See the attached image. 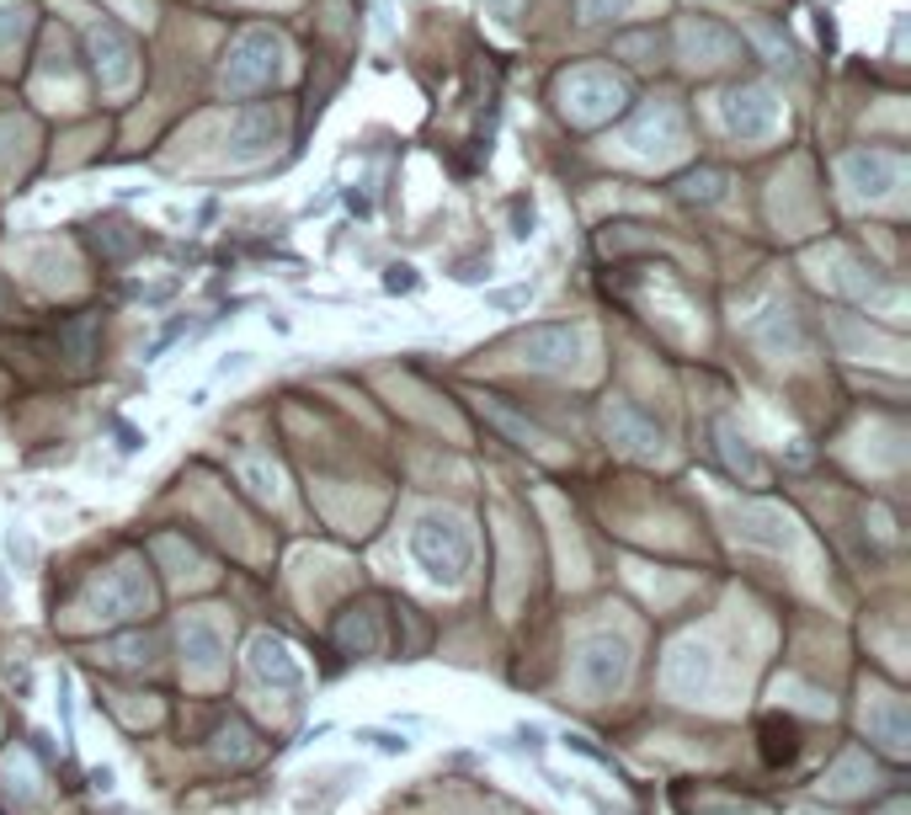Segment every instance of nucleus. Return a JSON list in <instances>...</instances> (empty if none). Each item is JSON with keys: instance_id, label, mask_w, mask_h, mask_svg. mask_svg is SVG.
<instances>
[{"instance_id": "f257e3e1", "label": "nucleus", "mask_w": 911, "mask_h": 815, "mask_svg": "<svg viewBox=\"0 0 911 815\" xmlns=\"http://www.w3.org/2000/svg\"><path fill=\"white\" fill-rule=\"evenodd\" d=\"M411 560L432 575V581L454 586V581H464V571L475 566V538H469V528H464L458 517H448V512H427V517H416V528H411Z\"/></svg>"}, {"instance_id": "f03ea898", "label": "nucleus", "mask_w": 911, "mask_h": 815, "mask_svg": "<svg viewBox=\"0 0 911 815\" xmlns=\"http://www.w3.org/2000/svg\"><path fill=\"white\" fill-rule=\"evenodd\" d=\"M629 666H634V655H629V640H623V634H586L576 645L571 677H576L581 698L603 703V698H614L623 683H629Z\"/></svg>"}, {"instance_id": "7ed1b4c3", "label": "nucleus", "mask_w": 911, "mask_h": 815, "mask_svg": "<svg viewBox=\"0 0 911 815\" xmlns=\"http://www.w3.org/2000/svg\"><path fill=\"white\" fill-rule=\"evenodd\" d=\"M278 54H283V43L272 38V33H246V38L230 48L224 85H230V91H256V85H267L278 75Z\"/></svg>"}, {"instance_id": "20e7f679", "label": "nucleus", "mask_w": 911, "mask_h": 815, "mask_svg": "<svg viewBox=\"0 0 911 815\" xmlns=\"http://www.w3.org/2000/svg\"><path fill=\"white\" fill-rule=\"evenodd\" d=\"M246 661H250V677H256L261 688H278V694H299V688H304V666H299V655H293L278 634H256Z\"/></svg>"}, {"instance_id": "39448f33", "label": "nucleus", "mask_w": 911, "mask_h": 815, "mask_svg": "<svg viewBox=\"0 0 911 815\" xmlns=\"http://www.w3.org/2000/svg\"><path fill=\"white\" fill-rule=\"evenodd\" d=\"M666 694L677 698H704L714 688V651L704 640H682L677 651L666 655Z\"/></svg>"}, {"instance_id": "423d86ee", "label": "nucleus", "mask_w": 911, "mask_h": 815, "mask_svg": "<svg viewBox=\"0 0 911 815\" xmlns=\"http://www.w3.org/2000/svg\"><path fill=\"white\" fill-rule=\"evenodd\" d=\"M725 123H731V133H741V139H762V133L779 123L773 91H768V85H736V91L725 96Z\"/></svg>"}, {"instance_id": "0eeeda50", "label": "nucleus", "mask_w": 911, "mask_h": 815, "mask_svg": "<svg viewBox=\"0 0 911 815\" xmlns=\"http://www.w3.org/2000/svg\"><path fill=\"white\" fill-rule=\"evenodd\" d=\"M517 352H523V363L534 368H571L581 352V330L571 326H534L517 336Z\"/></svg>"}, {"instance_id": "6e6552de", "label": "nucleus", "mask_w": 911, "mask_h": 815, "mask_svg": "<svg viewBox=\"0 0 911 815\" xmlns=\"http://www.w3.org/2000/svg\"><path fill=\"white\" fill-rule=\"evenodd\" d=\"M619 102H623V85L603 81V75H576V81L565 85V113L576 123L608 118V113H619Z\"/></svg>"}, {"instance_id": "1a4fd4ad", "label": "nucleus", "mask_w": 911, "mask_h": 815, "mask_svg": "<svg viewBox=\"0 0 911 815\" xmlns=\"http://www.w3.org/2000/svg\"><path fill=\"white\" fill-rule=\"evenodd\" d=\"M150 581L133 571V566H124V571L107 575V586L96 592V613L102 618H128V613H150Z\"/></svg>"}, {"instance_id": "9d476101", "label": "nucleus", "mask_w": 911, "mask_h": 815, "mask_svg": "<svg viewBox=\"0 0 911 815\" xmlns=\"http://www.w3.org/2000/svg\"><path fill=\"white\" fill-rule=\"evenodd\" d=\"M842 176H848V187L859 193V198H879V193H890L896 182H901V161L896 155H879V150H859V155H848L842 161Z\"/></svg>"}, {"instance_id": "9b49d317", "label": "nucleus", "mask_w": 911, "mask_h": 815, "mask_svg": "<svg viewBox=\"0 0 911 815\" xmlns=\"http://www.w3.org/2000/svg\"><path fill=\"white\" fill-rule=\"evenodd\" d=\"M182 655L198 677H213L224 666V629L213 618H187L182 624Z\"/></svg>"}, {"instance_id": "f8f14e48", "label": "nucleus", "mask_w": 911, "mask_h": 815, "mask_svg": "<svg viewBox=\"0 0 911 815\" xmlns=\"http://www.w3.org/2000/svg\"><path fill=\"white\" fill-rule=\"evenodd\" d=\"M736 533L746 544H762V549H789L794 544V528L779 507H741L736 512Z\"/></svg>"}, {"instance_id": "ddd939ff", "label": "nucleus", "mask_w": 911, "mask_h": 815, "mask_svg": "<svg viewBox=\"0 0 911 815\" xmlns=\"http://www.w3.org/2000/svg\"><path fill=\"white\" fill-rule=\"evenodd\" d=\"M91 54H96V75L107 85H124L133 75V48L118 27H91Z\"/></svg>"}, {"instance_id": "4468645a", "label": "nucleus", "mask_w": 911, "mask_h": 815, "mask_svg": "<svg viewBox=\"0 0 911 815\" xmlns=\"http://www.w3.org/2000/svg\"><path fill=\"white\" fill-rule=\"evenodd\" d=\"M864 731L890 752V757H907L911 752V735H907V709H901V698H885V703H874L869 714H864Z\"/></svg>"}, {"instance_id": "2eb2a0df", "label": "nucleus", "mask_w": 911, "mask_h": 815, "mask_svg": "<svg viewBox=\"0 0 911 815\" xmlns=\"http://www.w3.org/2000/svg\"><path fill=\"white\" fill-rule=\"evenodd\" d=\"M608 438L623 443L629 453H656L662 449V427H651L645 416H634L629 406H608Z\"/></svg>"}, {"instance_id": "dca6fc26", "label": "nucleus", "mask_w": 911, "mask_h": 815, "mask_svg": "<svg viewBox=\"0 0 911 815\" xmlns=\"http://www.w3.org/2000/svg\"><path fill=\"white\" fill-rule=\"evenodd\" d=\"M757 735H762V762L768 768H784V762L799 757V725L789 714H762Z\"/></svg>"}, {"instance_id": "f3484780", "label": "nucleus", "mask_w": 911, "mask_h": 815, "mask_svg": "<svg viewBox=\"0 0 911 815\" xmlns=\"http://www.w3.org/2000/svg\"><path fill=\"white\" fill-rule=\"evenodd\" d=\"M336 640H341V651H352V655H378V613L363 603V608H352V613H341V624H336Z\"/></svg>"}, {"instance_id": "a211bd4d", "label": "nucleus", "mask_w": 911, "mask_h": 815, "mask_svg": "<svg viewBox=\"0 0 911 815\" xmlns=\"http://www.w3.org/2000/svg\"><path fill=\"white\" fill-rule=\"evenodd\" d=\"M864 783H874V768L864 762V752H848V757H837V768L827 773V789H831V794H864Z\"/></svg>"}, {"instance_id": "6ab92c4d", "label": "nucleus", "mask_w": 911, "mask_h": 815, "mask_svg": "<svg viewBox=\"0 0 911 815\" xmlns=\"http://www.w3.org/2000/svg\"><path fill=\"white\" fill-rule=\"evenodd\" d=\"M272 133H278V123L267 118V113H250V118L235 123V150H261V144H272Z\"/></svg>"}, {"instance_id": "aec40b11", "label": "nucleus", "mask_w": 911, "mask_h": 815, "mask_svg": "<svg viewBox=\"0 0 911 815\" xmlns=\"http://www.w3.org/2000/svg\"><path fill=\"white\" fill-rule=\"evenodd\" d=\"M720 453H725V464H731L736 475H746V480H762V464H757V453L746 449V443H736V432H731V427H720Z\"/></svg>"}, {"instance_id": "412c9836", "label": "nucleus", "mask_w": 911, "mask_h": 815, "mask_svg": "<svg viewBox=\"0 0 911 815\" xmlns=\"http://www.w3.org/2000/svg\"><path fill=\"white\" fill-rule=\"evenodd\" d=\"M480 410H486V416H491V421H497L501 432H512V438H517V443H523V449H539L544 438L539 432H534V427H528V421H517V416H512V410L506 406H497V400H491V395H486V400H480Z\"/></svg>"}, {"instance_id": "4be33fe9", "label": "nucleus", "mask_w": 911, "mask_h": 815, "mask_svg": "<svg viewBox=\"0 0 911 815\" xmlns=\"http://www.w3.org/2000/svg\"><path fill=\"white\" fill-rule=\"evenodd\" d=\"M358 741H369V746H378V752H389V757H406L411 752V741L395 731H358Z\"/></svg>"}, {"instance_id": "5701e85b", "label": "nucleus", "mask_w": 911, "mask_h": 815, "mask_svg": "<svg viewBox=\"0 0 911 815\" xmlns=\"http://www.w3.org/2000/svg\"><path fill=\"white\" fill-rule=\"evenodd\" d=\"M634 0H581V11H586V22H614V16H623Z\"/></svg>"}, {"instance_id": "b1692460", "label": "nucleus", "mask_w": 911, "mask_h": 815, "mask_svg": "<svg viewBox=\"0 0 911 815\" xmlns=\"http://www.w3.org/2000/svg\"><path fill=\"white\" fill-rule=\"evenodd\" d=\"M416 278H411V267H395V278H389V288H411Z\"/></svg>"}, {"instance_id": "393cba45", "label": "nucleus", "mask_w": 911, "mask_h": 815, "mask_svg": "<svg viewBox=\"0 0 911 815\" xmlns=\"http://www.w3.org/2000/svg\"><path fill=\"white\" fill-rule=\"evenodd\" d=\"M885 815H907V805H890V811H885Z\"/></svg>"}]
</instances>
